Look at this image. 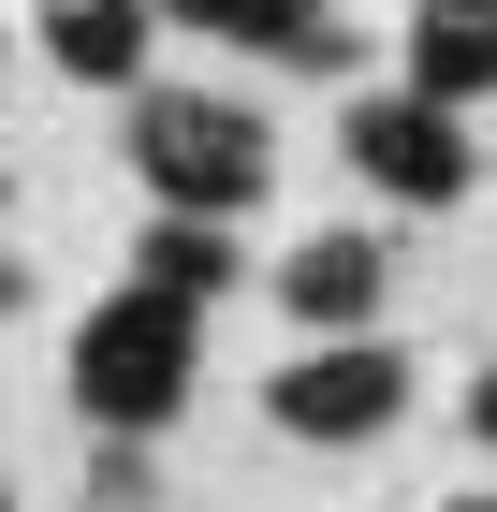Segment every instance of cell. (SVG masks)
<instances>
[{"label": "cell", "mask_w": 497, "mask_h": 512, "mask_svg": "<svg viewBox=\"0 0 497 512\" xmlns=\"http://www.w3.org/2000/svg\"><path fill=\"white\" fill-rule=\"evenodd\" d=\"M59 381H74V410H88L103 439H161L176 410H191V381H205V308L161 293V278H117L103 308L74 322Z\"/></svg>", "instance_id": "6da1fadb"}, {"label": "cell", "mask_w": 497, "mask_h": 512, "mask_svg": "<svg viewBox=\"0 0 497 512\" xmlns=\"http://www.w3.org/2000/svg\"><path fill=\"white\" fill-rule=\"evenodd\" d=\"M132 176L147 205H264L278 191V118L264 103H234V88H132Z\"/></svg>", "instance_id": "7a4b0ae2"}, {"label": "cell", "mask_w": 497, "mask_h": 512, "mask_svg": "<svg viewBox=\"0 0 497 512\" xmlns=\"http://www.w3.org/2000/svg\"><path fill=\"white\" fill-rule=\"evenodd\" d=\"M410 395H424V366L395 352L381 322H351V337H307V352L264 381V425L307 439V454H366V439L410 425Z\"/></svg>", "instance_id": "3957f363"}, {"label": "cell", "mask_w": 497, "mask_h": 512, "mask_svg": "<svg viewBox=\"0 0 497 512\" xmlns=\"http://www.w3.org/2000/svg\"><path fill=\"white\" fill-rule=\"evenodd\" d=\"M337 161L381 205H468V191H483V132H468V103H439L424 74L351 88V103H337Z\"/></svg>", "instance_id": "277c9868"}, {"label": "cell", "mask_w": 497, "mask_h": 512, "mask_svg": "<svg viewBox=\"0 0 497 512\" xmlns=\"http://www.w3.org/2000/svg\"><path fill=\"white\" fill-rule=\"evenodd\" d=\"M381 278H395V235H366V220H322V235L278 249V308L307 322V337H351V322H381Z\"/></svg>", "instance_id": "5b68a950"}, {"label": "cell", "mask_w": 497, "mask_h": 512, "mask_svg": "<svg viewBox=\"0 0 497 512\" xmlns=\"http://www.w3.org/2000/svg\"><path fill=\"white\" fill-rule=\"evenodd\" d=\"M30 15H44V59L74 88H117V103H132V88H147V30L176 0H30Z\"/></svg>", "instance_id": "8992f818"}, {"label": "cell", "mask_w": 497, "mask_h": 512, "mask_svg": "<svg viewBox=\"0 0 497 512\" xmlns=\"http://www.w3.org/2000/svg\"><path fill=\"white\" fill-rule=\"evenodd\" d=\"M410 74L439 103H497V0H410Z\"/></svg>", "instance_id": "52a82bcc"}, {"label": "cell", "mask_w": 497, "mask_h": 512, "mask_svg": "<svg viewBox=\"0 0 497 512\" xmlns=\"http://www.w3.org/2000/svg\"><path fill=\"white\" fill-rule=\"evenodd\" d=\"M132 278H161V293L220 308V293H234V235H220V205H161L147 235H132Z\"/></svg>", "instance_id": "ba28073f"}, {"label": "cell", "mask_w": 497, "mask_h": 512, "mask_svg": "<svg viewBox=\"0 0 497 512\" xmlns=\"http://www.w3.org/2000/svg\"><path fill=\"white\" fill-rule=\"evenodd\" d=\"M176 15H191L205 44H249V59H307V44L337 30L322 0H176Z\"/></svg>", "instance_id": "9c48e42d"}, {"label": "cell", "mask_w": 497, "mask_h": 512, "mask_svg": "<svg viewBox=\"0 0 497 512\" xmlns=\"http://www.w3.org/2000/svg\"><path fill=\"white\" fill-rule=\"evenodd\" d=\"M147 483H161V469H147V439H103V469H88V498H103V512H132Z\"/></svg>", "instance_id": "30bf717a"}, {"label": "cell", "mask_w": 497, "mask_h": 512, "mask_svg": "<svg viewBox=\"0 0 497 512\" xmlns=\"http://www.w3.org/2000/svg\"><path fill=\"white\" fill-rule=\"evenodd\" d=\"M468 439H483V454H497V352L468 366Z\"/></svg>", "instance_id": "8fae6325"}, {"label": "cell", "mask_w": 497, "mask_h": 512, "mask_svg": "<svg viewBox=\"0 0 497 512\" xmlns=\"http://www.w3.org/2000/svg\"><path fill=\"white\" fill-rule=\"evenodd\" d=\"M439 512H497V483H468V498H439Z\"/></svg>", "instance_id": "7c38bea8"}]
</instances>
